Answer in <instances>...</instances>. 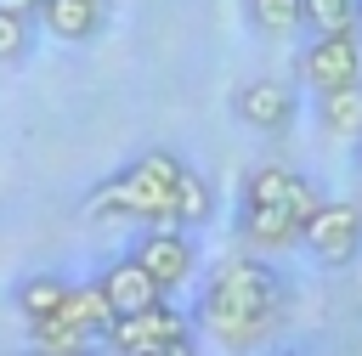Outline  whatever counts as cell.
<instances>
[{"mask_svg": "<svg viewBox=\"0 0 362 356\" xmlns=\"http://www.w3.org/2000/svg\"><path fill=\"white\" fill-rule=\"evenodd\" d=\"M283 299H288V283H283L266 260L226 254V260H215L209 277H204V294H198V333H209V339L226 345V350L260 345V339L277 328Z\"/></svg>", "mask_w": 362, "mask_h": 356, "instance_id": "cell-1", "label": "cell"}, {"mask_svg": "<svg viewBox=\"0 0 362 356\" xmlns=\"http://www.w3.org/2000/svg\"><path fill=\"white\" fill-rule=\"evenodd\" d=\"M175 215H181V220H187L192 232L215 220V186H209V175H198L192 164H187L181 186H175Z\"/></svg>", "mask_w": 362, "mask_h": 356, "instance_id": "cell-16", "label": "cell"}, {"mask_svg": "<svg viewBox=\"0 0 362 356\" xmlns=\"http://www.w3.org/2000/svg\"><path fill=\"white\" fill-rule=\"evenodd\" d=\"M294 73L300 85L317 96V90H334V85H362V34L356 28H334V34H311L294 57Z\"/></svg>", "mask_w": 362, "mask_h": 356, "instance_id": "cell-5", "label": "cell"}, {"mask_svg": "<svg viewBox=\"0 0 362 356\" xmlns=\"http://www.w3.org/2000/svg\"><path fill=\"white\" fill-rule=\"evenodd\" d=\"M311 119L328 141H356L362 136V85H334V90H317L311 102Z\"/></svg>", "mask_w": 362, "mask_h": 356, "instance_id": "cell-12", "label": "cell"}, {"mask_svg": "<svg viewBox=\"0 0 362 356\" xmlns=\"http://www.w3.org/2000/svg\"><path fill=\"white\" fill-rule=\"evenodd\" d=\"M96 283H102V294L113 299V311H119V316H124V311H147V305H158V299H164V283H158V277H153L130 249H124L119 260H107V266L96 271Z\"/></svg>", "mask_w": 362, "mask_h": 356, "instance_id": "cell-10", "label": "cell"}, {"mask_svg": "<svg viewBox=\"0 0 362 356\" xmlns=\"http://www.w3.org/2000/svg\"><path fill=\"white\" fill-rule=\"evenodd\" d=\"M62 294H68V277L62 271H28V277H17L11 305L23 311V322H45V316H57Z\"/></svg>", "mask_w": 362, "mask_h": 356, "instance_id": "cell-14", "label": "cell"}, {"mask_svg": "<svg viewBox=\"0 0 362 356\" xmlns=\"http://www.w3.org/2000/svg\"><path fill=\"white\" fill-rule=\"evenodd\" d=\"M300 249L328 271L356 266L362 260V203L356 198H322L300 226Z\"/></svg>", "mask_w": 362, "mask_h": 356, "instance_id": "cell-4", "label": "cell"}, {"mask_svg": "<svg viewBox=\"0 0 362 356\" xmlns=\"http://www.w3.org/2000/svg\"><path fill=\"white\" fill-rule=\"evenodd\" d=\"M130 254L164 283V294H175L198 271V249H192V232L187 226H141L136 243H130Z\"/></svg>", "mask_w": 362, "mask_h": 356, "instance_id": "cell-6", "label": "cell"}, {"mask_svg": "<svg viewBox=\"0 0 362 356\" xmlns=\"http://www.w3.org/2000/svg\"><path fill=\"white\" fill-rule=\"evenodd\" d=\"M28 339H34V350H51V356H74V350L96 345V339H90V333H79L68 316H45V322H28Z\"/></svg>", "mask_w": 362, "mask_h": 356, "instance_id": "cell-17", "label": "cell"}, {"mask_svg": "<svg viewBox=\"0 0 362 356\" xmlns=\"http://www.w3.org/2000/svg\"><path fill=\"white\" fill-rule=\"evenodd\" d=\"M57 316H68L79 333H90V339H107L113 333V299L102 294V283H68V294H62V305H57Z\"/></svg>", "mask_w": 362, "mask_h": 356, "instance_id": "cell-13", "label": "cell"}, {"mask_svg": "<svg viewBox=\"0 0 362 356\" xmlns=\"http://www.w3.org/2000/svg\"><path fill=\"white\" fill-rule=\"evenodd\" d=\"M226 107H232V119L243 124V130H260V136H283L288 124H294V85L288 79H243L232 96H226Z\"/></svg>", "mask_w": 362, "mask_h": 356, "instance_id": "cell-7", "label": "cell"}, {"mask_svg": "<svg viewBox=\"0 0 362 356\" xmlns=\"http://www.w3.org/2000/svg\"><path fill=\"white\" fill-rule=\"evenodd\" d=\"M107 345L124 350V356H187V350H198V316H187V311H175L170 299H158V305H147V311L113 316Z\"/></svg>", "mask_w": 362, "mask_h": 356, "instance_id": "cell-3", "label": "cell"}, {"mask_svg": "<svg viewBox=\"0 0 362 356\" xmlns=\"http://www.w3.org/2000/svg\"><path fill=\"white\" fill-rule=\"evenodd\" d=\"M351 147H356V170H362V136H356V141H351Z\"/></svg>", "mask_w": 362, "mask_h": 356, "instance_id": "cell-21", "label": "cell"}, {"mask_svg": "<svg viewBox=\"0 0 362 356\" xmlns=\"http://www.w3.org/2000/svg\"><path fill=\"white\" fill-rule=\"evenodd\" d=\"M305 28H311V34L362 28V0H305Z\"/></svg>", "mask_w": 362, "mask_h": 356, "instance_id": "cell-18", "label": "cell"}, {"mask_svg": "<svg viewBox=\"0 0 362 356\" xmlns=\"http://www.w3.org/2000/svg\"><path fill=\"white\" fill-rule=\"evenodd\" d=\"M28 45H34V17L0 11V62H23Z\"/></svg>", "mask_w": 362, "mask_h": 356, "instance_id": "cell-19", "label": "cell"}, {"mask_svg": "<svg viewBox=\"0 0 362 356\" xmlns=\"http://www.w3.org/2000/svg\"><path fill=\"white\" fill-rule=\"evenodd\" d=\"M243 11H249V28L266 34V40L305 28V0H243Z\"/></svg>", "mask_w": 362, "mask_h": 356, "instance_id": "cell-15", "label": "cell"}, {"mask_svg": "<svg viewBox=\"0 0 362 356\" xmlns=\"http://www.w3.org/2000/svg\"><path fill=\"white\" fill-rule=\"evenodd\" d=\"M300 215L294 209H283V203H255V198H238V220H232V232H238V243L249 249V254H283V249H294L300 243Z\"/></svg>", "mask_w": 362, "mask_h": 356, "instance_id": "cell-8", "label": "cell"}, {"mask_svg": "<svg viewBox=\"0 0 362 356\" xmlns=\"http://www.w3.org/2000/svg\"><path fill=\"white\" fill-rule=\"evenodd\" d=\"M238 198H255V203H283V209H294L300 220L322 203L317 181H305L300 170H283V164H260V170H249V175H243V186H238Z\"/></svg>", "mask_w": 362, "mask_h": 356, "instance_id": "cell-9", "label": "cell"}, {"mask_svg": "<svg viewBox=\"0 0 362 356\" xmlns=\"http://www.w3.org/2000/svg\"><path fill=\"white\" fill-rule=\"evenodd\" d=\"M187 175V158L175 147H147L136 153L124 170H113L107 181H96L79 203L85 220H107V215H124V220H147L158 209H175V186Z\"/></svg>", "mask_w": 362, "mask_h": 356, "instance_id": "cell-2", "label": "cell"}, {"mask_svg": "<svg viewBox=\"0 0 362 356\" xmlns=\"http://www.w3.org/2000/svg\"><path fill=\"white\" fill-rule=\"evenodd\" d=\"M0 11H17V17H34L40 0H0Z\"/></svg>", "mask_w": 362, "mask_h": 356, "instance_id": "cell-20", "label": "cell"}, {"mask_svg": "<svg viewBox=\"0 0 362 356\" xmlns=\"http://www.w3.org/2000/svg\"><path fill=\"white\" fill-rule=\"evenodd\" d=\"M34 23L62 45H90L107 23V0H40Z\"/></svg>", "mask_w": 362, "mask_h": 356, "instance_id": "cell-11", "label": "cell"}]
</instances>
